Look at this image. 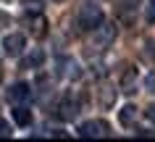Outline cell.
I'll return each mask as SVG.
<instances>
[{"label": "cell", "mask_w": 155, "mask_h": 142, "mask_svg": "<svg viewBox=\"0 0 155 142\" xmlns=\"http://www.w3.org/2000/svg\"><path fill=\"white\" fill-rule=\"evenodd\" d=\"M97 24H103V8L95 3H84L79 8V26L84 32H92Z\"/></svg>", "instance_id": "cell-1"}, {"label": "cell", "mask_w": 155, "mask_h": 142, "mask_svg": "<svg viewBox=\"0 0 155 142\" xmlns=\"http://www.w3.org/2000/svg\"><path fill=\"white\" fill-rule=\"evenodd\" d=\"M108 132H110V126L105 124V121H84L82 126H79V137H84V140H97V137H108Z\"/></svg>", "instance_id": "cell-2"}, {"label": "cell", "mask_w": 155, "mask_h": 142, "mask_svg": "<svg viewBox=\"0 0 155 142\" xmlns=\"http://www.w3.org/2000/svg\"><path fill=\"white\" fill-rule=\"evenodd\" d=\"M92 32H95V37H92V45H95V48H108V45L116 40V24H105V21H103V24H97Z\"/></svg>", "instance_id": "cell-3"}, {"label": "cell", "mask_w": 155, "mask_h": 142, "mask_svg": "<svg viewBox=\"0 0 155 142\" xmlns=\"http://www.w3.org/2000/svg\"><path fill=\"white\" fill-rule=\"evenodd\" d=\"M24 48H26V37H24V34H18V32L8 34V37L3 40V53H5V55H11V58L21 55V53H24Z\"/></svg>", "instance_id": "cell-4"}, {"label": "cell", "mask_w": 155, "mask_h": 142, "mask_svg": "<svg viewBox=\"0 0 155 142\" xmlns=\"http://www.w3.org/2000/svg\"><path fill=\"white\" fill-rule=\"evenodd\" d=\"M118 90L126 92V95H131V92L137 90V68H134V66H126V68H124L121 79H118Z\"/></svg>", "instance_id": "cell-5"}, {"label": "cell", "mask_w": 155, "mask_h": 142, "mask_svg": "<svg viewBox=\"0 0 155 142\" xmlns=\"http://www.w3.org/2000/svg\"><path fill=\"white\" fill-rule=\"evenodd\" d=\"M29 97H32V87H29L26 82H16V84L8 90V100L16 103V105H18V103H26Z\"/></svg>", "instance_id": "cell-6"}, {"label": "cell", "mask_w": 155, "mask_h": 142, "mask_svg": "<svg viewBox=\"0 0 155 142\" xmlns=\"http://www.w3.org/2000/svg\"><path fill=\"white\" fill-rule=\"evenodd\" d=\"M76 113H79V103L74 100V97H66L61 105H58V116L66 118V121H71V118H76Z\"/></svg>", "instance_id": "cell-7"}, {"label": "cell", "mask_w": 155, "mask_h": 142, "mask_svg": "<svg viewBox=\"0 0 155 142\" xmlns=\"http://www.w3.org/2000/svg\"><path fill=\"white\" fill-rule=\"evenodd\" d=\"M97 103L103 105V108H110V105H116V87H110V84H103L97 90Z\"/></svg>", "instance_id": "cell-8"}, {"label": "cell", "mask_w": 155, "mask_h": 142, "mask_svg": "<svg viewBox=\"0 0 155 142\" xmlns=\"http://www.w3.org/2000/svg\"><path fill=\"white\" fill-rule=\"evenodd\" d=\"M29 32L34 34V37H42V34H48V21H45V16H37L29 18Z\"/></svg>", "instance_id": "cell-9"}, {"label": "cell", "mask_w": 155, "mask_h": 142, "mask_svg": "<svg viewBox=\"0 0 155 142\" xmlns=\"http://www.w3.org/2000/svg\"><path fill=\"white\" fill-rule=\"evenodd\" d=\"M13 121H16L18 126H29V124H32V111L24 108V105L18 103L16 108H13Z\"/></svg>", "instance_id": "cell-10"}, {"label": "cell", "mask_w": 155, "mask_h": 142, "mask_svg": "<svg viewBox=\"0 0 155 142\" xmlns=\"http://www.w3.org/2000/svg\"><path fill=\"white\" fill-rule=\"evenodd\" d=\"M118 121H121L124 126H131L137 121V108H134V105H124V108L118 111Z\"/></svg>", "instance_id": "cell-11"}, {"label": "cell", "mask_w": 155, "mask_h": 142, "mask_svg": "<svg viewBox=\"0 0 155 142\" xmlns=\"http://www.w3.org/2000/svg\"><path fill=\"white\" fill-rule=\"evenodd\" d=\"M42 61H45V53H42V50H32L24 58V66L26 68H37V66H42Z\"/></svg>", "instance_id": "cell-12"}, {"label": "cell", "mask_w": 155, "mask_h": 142, "mask_svg": "<svg viewBox=\"0 0 155 142\" xmlns=\"http://www.w3.org/2000/svg\"><path fill=\"white\" fill-rule=\"evenodd\" d=\"M0 137H11V124L5 118H0Z\"/></svg>", "instance_id": "cell-13"}, {"label": "cell", "mask_w": 155, "mask_h": 142, "mask_svg": "<svg viewBox=\"0 0 155 142\" xmlns=\"http://www.w3.org/2000/svg\"><path fill=\"white\" fill-rule=\"evenodd\" d=\"M147 21H153V24H155V0L147 5Z\"/></svg>", "instance_id": "cell-14"}, {"label": "cell", "mask_w": 155, "mask_h": 142, "mask_svg": "<svg viewBox=\"0 0 155 142\" xmlns=\"http://www.w3.org/2000/svg\"><path fill=\"white\" fill-rule=\"evenodd\" d=\"M145 116H147V118H150V121H153V124H155V103H153V105H147V108H145Z\"/></svg>", "instance_id": "cell-15"}, {"label": "cell", "mask_w": 155, "mask_h": 142, "mask_svg": "<svg viewBox=\"0 0 155 142\" xmlns=\"http://www.w3.org/2000/svg\"><path fill=\"white\" fill-rule=\"evenodd\" d=\"M147 90H150V92H155V71H153V74H150V76H147Z\"/></svg>", "instance_id": "cell-16"}, {"label": "cell", "mask_w": 155, "mask_h": 142, "mask_svg": "<svg viewBox=\"0 0 155 142\" xmlns=\"http://www.w3.org/2000/svg\"><path fill=\"white\" fill-rule=\"evenodd\" d=\"M8 24H11V16H8V13H0V29L8 26Z\"/></svg>", "instance_id": "cell-17"}, {"label": "cell", "mask_w": 155, "mask_h": 142, "mask_svg": "<svg viewBox=\"0 0 155 142\" xmlns=\"http://www.w3.org/2000/svg\"><path fill=\"white\" fill-rule=\"evenodd\" d=\"M137 137H145V140H150V137H155L153 132H147V129H137Z\"/></svg>", "instance_id": "cell-18"}, {"label": "cell", "mask_w": 155, "mask_h": 142, "mask_svg": "<svg viewBox=\"0 0 155 142\" xmlns=\"http://www.w3.org/2000/svg\"><path fill=\"white\" fill-rule=\"evenodd\" d=\"M55 3H63V0H55Z\"/></svg>", "instance_id": "cell-19"}]
</instances>
